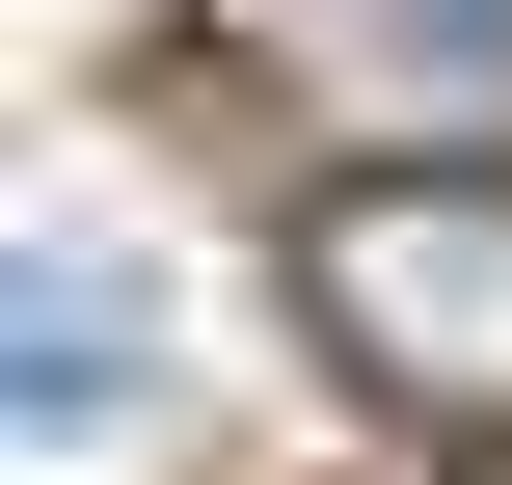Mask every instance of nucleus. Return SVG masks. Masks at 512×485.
<instances>
[{
	"label": "nucleus",
	"instance_id": "obj_1",
	"mask_svg": "<svg viewBox=\"0 0 512 485\" xmlns=\"http://www.w3.org/2000/svg\"><path fill=\"white\" fill-rule=\"evenodd\" d=\"M297 324H324L405 432L512 459V162H378V189H324V216H297Z\"/></svg>",
	"mask_w": 512,
	"mask_h": 485
},
{
	"label": "nucleus",
	"instance_id": "obj_2",
	"mask_svg": "<svg viewBox=\"0 0 512 485\" xmlns=\"http://www.w3.org/2000/svg\"><path fill=\"white\" fill-rule=\"evenodd\" d=\"M108 405H135V297H108V243H0V432L81 459Z\"/></svg>",
	"mask_w": 512,
	"mask_h": 485
}]
</instances>
